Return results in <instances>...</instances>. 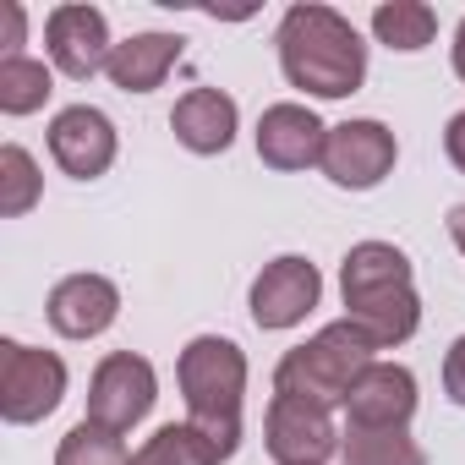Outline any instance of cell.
Masks as SVG:
<instances>
[{
  "label": "cell",
  "instance_id": "obj_1",
  "mask_svg": "<svg viewBox=\"0 0 465 465\" xmlns=\"http://www.w3.org/2000/svg\"><path fill=\"white\" fill-rule=\"evenodd\" d=\"M274 45L285 83L312 99H345L367 83V45L334 6H291Z\"/></svg>",
  "mask_w": 465,
  "mask_h": 465
},
{
  "label": "cell",
  "instance_id": "obj_2",
  "mask_svg": "<svg viewBox=\"0 0 465 465\" xmlns=\"http://www.w3.org/2000/svg\"><path fill=\"white\" fill-rule=\"evenodd\" d=\"M340 296H345V318L378 345L394 351L421 329V302L411 285V258L389 242H356L345 252L340 269Z\"/></svg>",
  "mask_w": 465,
  "mask_h": 465
},
{
  "label": "cell",
  "instance_id": "obj_3",
  "mask_svg": "<svg viewBox=\"0 0 465 465\" xmlns=\"http://www.w3.org/2000/svg\"><path fill=\"white\" fill-rule=\"evenodd\" d=\"M181 400H186V421L219 449V460H230L242 449V394H247V356L236 340L219 334H197L181 361Z\"/></svg>",
  "mask_w": 465,
  "mask_h": 465
},
{
  "label": "cell",
  "instance_id": "obj_4",
  "mask_svg": "<svg viewBox=\"0 0 465 465\" xmlns=\"http://www.w3.org/2000/svg\"><path fill=\"white\" fill-rule=\"evenodd\" d=\"M372 351H378V345H372L351 318H340V323L318 329L307 345H296V351L280 356V367H274V394L312 400V405L334 411V405H345V394L356 389V378L378 361Z\"/></svg>",
  "mask_w": 465,
  "mask_h": 465
},
{
  "label": "cell",
  "instance_id": "obj_5",
  "mask_svg": "<svg viewBox=\"0 0 465 465\" xmlns=\"http://www.w3.org/2000/svg\"><path fill=\"white\" fill-rule=\"evenodd\" d=\"M66 400V361L23 340H0V416L12 427L45 421Z\"/></svg>",
  "mask_w": 465,
  "mask_h": 465
},
{
  "label": "cell",
  "instance_id": "obj_6",
  "mask_svg": "<svg viewBox=\"0 0 465 465\" xmlns=\"http://www.w3.org/2000/svg\"><path fill=\"white\" fill-rule=\"evenodd\" d=\"M153 400H159V378L132 351H110L88 378V421H99L110 432H132L153 411Z\"/></svg>",
  "mask_w": 465,
  "mask_h": 465
},
{
  "label": "cell",
  "instance_id": "obj_7",
  "mask_svg": "<svg viewBox=\"0 0 465 465\" xmlns=\"http://www.w3.org/2000/svg\"><path fill=\"white\" fill-rule=\"evenodd\" d=\"M263 443L280 465H329L340 454V432H334V416L312 400H291V394H274L269 400V416H263Z\"/></svg>",
  "mask_w": 465,
  "mask_h": 465
},
{
  "label": "cell",
  "instance_id": "obj_8",
  "mask_svg": "<svg viewBox=\"0 0 465 465\" xmlns=\"http://www.w3.org/2000/svg\"><path fill=\"white\" fill-rule=\"evenodd\" d=\"M394 132L383 121H340L323 143V175L345 192H372L394 170Z\"/></svg>",
  "mask_w": 465,
  "mask_h": 465
},
{
  "label": "cell",
  "instance_id": "obj_9",
  "mask_svg": "<svg viewBox=\"0 0 465 465\" xmlns=\"http://www.w3.org/2000/svg\"><path fill=\"white\" fill-rule=\"evenodd\" d=\"M45 45H50L55 72H66L72 83H88V77L104 72L110 55H115L99 6H55V12L45 17Z\"/></svg>",
  "mask_w": 465,
  "mask_h": 465
},
{
  "label": "cell",
  "instance_id": "obj_10",
  "mask_svg": "<svg viewBox=\"0 0 465 465\" xmlns=\"http://www.w3.org/2000/svg\"><path fill=\"white\" fill-rule=\"evenodd\" d=\"M318 296H323V274L307 258L285 252L252 280V323L258 329H296L318 307Z\"/></svg>",
  "mask_w": 465,
  "mask_h": 465
},
{
  "label": "cell",
  "instance_id": "obj_11",
  "mask_svg": "<svg viewBox=\"0 0 465 465\" xmlns=\"http://www.w3.org/2000/svg\"><path fill=\"white\" fill-rule=\"evenodd\" d=\"M50 159L72 175V181H94L115 164V126L104 110L94 104H72L50 121Z\"/></svg>",
  "mask_w": 465,
  "mask_h": 465
},
{
  "label": "cell",
  "instance_id": "obj_12",
  "mask_svg": "<svg viewBox=\"0 0 465 465\" xmlns=\"http://www.w3.org/2000/svg\"><path fill=\"white\" fill-rule=\"evenodd\" d=\"M323 143H329V126L307 104H269L263 121H258V159L269 170L323 164Z\"/></svg>",
  "mask_w": 465,
  "mask_h": 465
},
{
  "label": "cell",
  "instance_id": "obj_13",
  "mask_svg": "<svg viewBox=\"0 0 465 465\" xmlns=\"http://www.w3.org/2000/svg\"><path fill=\"white\" fill-rule=\"evenodd\" d=\"M45 312H50V329H55V334H66V340H94V334H104V329L121 318V291H115L104 274H66V280L50 291Z\"/></svg>",
  "mask_w": 465,
  "mask_h": 465
},
{
  "label": "cell",
  "instance_id": "obj_14",
  "mask_svg": "<svg viewBox=\"0 0 465 465\" xmlns=\"http://www.w3.org/2000/svg\"><path fill=\"white\" fill-rule=\"evenodd\" d=\"M351 427H405L416 416V378L400 361H372L345 394Z\"/></svg>",
  "mask_w": 465,
  "mask_h": 465
},
{
  "label": "cell",
  "instance_id": "obj_15",
  "mask_svg": "<svg viewBox=\"0 0 465 465\" xmlns=\"http://www.w3.org/2000/svg\"><path fill=\"white\" fill-rule=\"evenodd\" d=\"M170 132L186 153H224L236 143V99L219 88H192L170 110Z\"/></svg>",
  "mask_w": 465,
  "mask_h": 465
},
{
  "label": "cell",
  "instance_id": "obj_16",
  "mask_svg": "<svg viewBox=\"0 0 465 465\" xmlns=\"http://www.w3.org/2000/svg\"><path fill=\"white\" fill-rule=\"evenodd\" d=\"M175 61H181V39L175 34H137V39L115 45V55H110L104 72H110V83L121 94H153L170 77Z\"/></svg>",
  "mask_w": 465,
  "mask_h": 465
},
{
  "label": "cell",
  "instance_id": "obj_17",
  "mask_svg": "<svg viewBox=\"0 0 465 465\" xmlns=\"http://www.w3.org/2000/svg\"><path fill=\"white\" fill-rule=\"evenodd\" d=\"M340 454H345V465H427L421 443L405 427H351L345 421Z\"/></svg>",
  "mask_w": 465,
  "mask_h": 465
},
{
  "label": "cell",
  "instance_id": "obj_18",
  "mask_svg": "<svg viewBox=\"0 0 465 465\" xmlns=\"http://www.w3.org/2000/svg\"><path fill=\"white\" fill-rule=\"evenodd\" d=\"M372 34H378V45H389V50H400V55H416V50L432 45L438 12L421 6V0H383V6L372 12Z\"/></svg>",
  "mask_w": 465,
  "mask_h": 465
},
{
  "label": "cell",
  "instance_id": "obj_19",
  "mask_svg": "<svg viewBox=\"0 0 465 465\" xmlns=\"http://www.w3.org/2000/svg\"><path fill=\"white\" fill-rule=\"evenodd\" d=\"M132 465H224V460L192 421H170L132 454Z\"/></svg>",
  "mask_w": 465,
  "mask_h": 465
},
{
  "label": "cell",
  "instance_id": "obj_20",
  "mask_svg": "<svg viewBox=\"0 0 465 465\" xmlns=\"http://www.w3.org/2000/svg\"><path fill=\"white\" fill-rule=\"evenodd\" d=\"M50 94H55V77L45 61H28V55L0 61V110L6 115H34V110H45Z\"/></svg>",
  "mask_w": 465,
  "mask_h": 465
},
{
  "label": "cell",
  "instance_id": "obj_21",
  "mask_svg": "<svg viewBox=\"0 0 465 465\" xmlns=\"http://www.w3.org/2000/svg\"><path fill=\"white\" fill-rule=\"evenodd\" d=\"M55 465H132V454H126L121 432H110V427H99V421L83 416V421L61 438Z\"/></svg>",
  "mask_w": 465,
  "mask_h": 465
},
{
  "label": "cell",
  "instance_id": "obj_22",
  "mask_svg": "<svg viewBox=\"0 0 465 465\" xmlns=\"http://www.w3.org/2000/svg\"><path fill=\"white\" fill-rule=\"evenodd\" d=\"M39 186H45V175H39L28 148H17V143L0 148V213H6V219L28 213L39 203Z\"/></svg>",
  "mask_w": 465,
  "mask_h": 465
},
{
  "label": "cell",
  "instance_id": "obj_23",
  "mask_svg": "<svg viewBox=\"0 0 465 465\" xmlns=\"http://www.w3.org/2000/svg\"><path fill=\"white\" fill-rule=\"evenodd\" d=\"M443 389H449V400L454 405H465V334L449 345V356H443Z\"/></svg>",
  "mask_w": 465,
  "mask_h": 465
},
{
  "label": "cell",
  "instance_id": "obj_24",
  "mask_svg": "<svg viewBox=\"0 0 465 465\" xmlns=\"http://www.w3.org/2000/svg\"><path fill=\"white\" fill-rule=\"evenodd\" d=\"M0 17H6V55H0V61H17V55H23V28H28V17H23L17 0H6V6H0Z\"/></svg>",
  "mask_w": 465,
  "mask_h": 465
},
{
  "label": "cell",
  "instance_id": "obj_25",
  "mask_svg": "<svg viewBox=\"0 0 465 465\" xmlns=\"http://www.w3.org/2000/svg\"><path fill=\"white\" fill-rule=\"evenodd\" d=\"M443 153H449V164L465 175V110L449 115V126H443Z\"/></svg>",
  "mask_w": 465,
  "mask_h": 465
},
{
  "label": "cell",
  "instance_id": "obj_26",
  "mask_svg": "<svg viewBox=\"0 0 465 465\" xmlns=\"http://www.w3.org/2000/svg\"><path fill=\"white\" fill-rule=\"evenodd\" d=\"M449 236H454V247L465 252V203H454V208H449Z\"/></svg>",
  "mask_w": 465,
  "mask_h": 465
},
{
  "label": "cell",
  "instance_id": "obj_27",
  "mask_svg": "<svg viewBox=\"0 0 465 465\" xmlns=\"http://www.w3.org/2000/svg\"><path fill=\"white\" fill-rule=\"evenodd\" d=\"M454 77L465 83V23L454 28Z\"/></svg>",
  "mask_w": 465,
  "mask_h": 465
}]
</instances>
